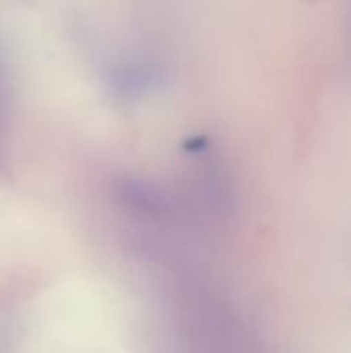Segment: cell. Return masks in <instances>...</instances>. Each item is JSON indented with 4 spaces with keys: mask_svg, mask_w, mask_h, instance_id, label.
I'll use <instances>...</instances> for the list:
<instances>
[{
    "mask_svg": "<svg viewBox=\"0 0 351 353\" xmlns=\"http://www.w3.org/2000/svg\"><path fill=\"white\" fill-rule=\"evenodd\" d=\"M8 120H10V112H8V89H6L4 74L0 70V163L4 159L6 141H8Z\"/></svg>",
    "mask_w": 351,
    "mask_h": 353,
    "instance_id": "cell-2",
    "label": "cell"
},
{
    "mask_svg": "<svg viewBox=\"0 0 351 353\" xmlns=\"http://www.w3.org/2000/svg\"><path fill=\"white\" fill-rule=\"evenodd\" d=\"M199 240H163L132 250L151 277L163 353H267L230 290L197 252Z\"/></svg>",
    "mask_w": 351,
    "mask_h": 353,
    "instance_id": "cell-1",
    "label": "cell"
}]
</instances>
